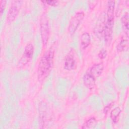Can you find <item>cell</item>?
Instances as JSON below:
<instances>
[{"mask_svg": "<svg viewBox=\"0 0 129 129\" xmlns=\"http://www.w3.org/2000/svg\"><path fill=\"white\" fill-rule=\"evenodd\" d=\"M41 2L43 3H45L47 5H48L51 6H56L57 5H58V1H53V0H51V1H42Z\"/></svg>", "mask_w": 129, "mask_h": 129, "instance_id": "cell-16", "label": "cell"}, {"mask_svg": "<svg viewBox=\"0 0 129 129\" xmlns=\"http://www.w3.org/2000/svg\"><path fill=\"white\" fill-rule=\"evenodd\" d=\"M76 62L75 58L74 51L72 49L66 56L63 63V68L67 71H71L75 69Z\"/></svg>", "mask_w": 129, "mask_h": 129, "instance_id": "cell-7", "label": "cell"}, {"mask_svg": "<svg viewBox=\"0 0 129 129\" xmlns=\"http://www.w3.org/2000/svg\"><path fill=\"white\" fill-rule=\"evenodd\" d=\"M113 105V102H111L109 104L107 105L104 108V113L106 114L108 112V111L110 110V109H111Z\"/></svg>", "mask_w": 129, "mask_h": 129, "instance_id": "cell-19", "label": "cell"}, {"mask_svg": "<svg viewBox=\"0 0 129 129\" xmlns=\"http://www.w3.org/2000/svg\"><path fill=\"white\" fill-rule=\"evenodd\" d=\"M84 85L89 89H92L96 84V79L93 77L88 72H87L83 77Z\"/></svg>", "mask_w": 129, "mask_h": 129, "instance_id": "cell-9", "label": "cell"}, {"mask_svg": "<svg viewBox=\"0 0 129 129\" xmlns=\"http://www.w3.org/2000/svg\"><path fill=\"white\" fill-rule=\"evenodd\" d=\"M91 42L90 35L89 33H83L80 37V47L82 49H86L90 44Z\"/></svg>", "mask_w": 129, "mask_h": 129, "instance_id": "cell-10", "label": "cell"}, {"mask_svg": "<svg viewBox=\"0 0 129 129\" xmlns=\"http://www.w3.org/2000/svg\"><path fill=\"white\" fill-rule=\"evenodd\" d=\"M129 18H128V13L126 12L123 15H122L121 19L122 28L125 32V34L126 36H128V25H129Z\"/></svg>", "mask_w": 129, "mask_h": 129, "instance_id": "cell-12", "label": "cell"}, {"mask_svg": "<svg viewBox=\"0 0 129 129\" xmlns=\"http://www.w3.org/2000/svg\"><path fill=\"white\" fill-rule=\"evenodd\" d=\"M121 110L119 107H115L111 111L110 116V118L113 122L116 123L118 119L119 116V115L121 113Z\"/></svg>", "mask_w": 129, "mask_h": 129, "instance_id": "cell-14", "label": "cell"}, {"mask_svg": "<svg viewBox=\"0 0 129 129\" xmlns=\"http://www.w3.org/2000/svg\"><path fill=\"white\" fill-rule=\"evenodd\" d=\"M115 1H109L107 3L106 22L103 31L104 40L107 44H109L112 39V28L114 18Z\"/></svg>", "mask_w": 129, "mask_h": 129, "instance_id": "cell-2", "label": "cell"}, {"mask_svg": "<svg viewBox=\"0 0 129 129\" xmlns=\"http://www.w3.org/2000/svg\"><path fill=\"white\" fill-rule=\"evenodd\" d=\"M105 17L104 18V16H102L100 17L95 28L96 33H102V32L103 33L105 24Z\"/></svg>", "mask_w": 129, "mask_h": 129, "instance_id": "cell-13", "label": "cell"}, {"mask_svg": "<svg viewBox=\"0 0 129 129\" xmlns=\"http://www.w3.org/2000/svg\"><path fill=\"white\" fill-rule=\"evenodd\" d=\"M97 121L95 117H92L86 121L82 126V128L89 129L93 128L96 124Z\"/></svg>", "mask_w": 129, "mask_h": 129, "instance_id": "cell-15", "label": "cell"}, {"mask_svg": "<svg viewBox=\"0 0 129 129\" xmlns=\"http://www.w3.org/2000/svg\"><path fill=\"white\" fill-rule=\"evenodd\" d=\"M107 55V51L105 49H101L98 53V57L100 59H104Z\"/></svg>", "mask_w": 129, "mask_h": 129, "instance_id": "cell-17", "label": "cell"}, {"mask_svg": "<svg viewBox=\"0 0 129 129\" xmlns=\"http://www.w3.org/2000/svg\"><path fill=\"white\" fill-rule=\"evenodd\" d=\"M54 58V50L50 48L46 51L38 63L37 76L39 81L45 80L49 75L53 65Z\"/></svg>", "mask_w": 129, "mask_h": 129, "instance_id": "cell-1", "label": "cell"}, {"mask_svg": "<svg viewBox=\"0 0 129 129\" xmlns=\"http://www.w3.org/2000/svg\"><path fill=\"white\" fill-rule=\"evenodd\" d=\"M34 53V46L31 43H28L25 47L24 53L20 59L19 65H25L32 58Z\"/></svg>", "mask_w": 129, "mask_h": 129, "instance_id": "cell-6", "label": "cell"}, {"mask_svg": "<svg viewBox=\"0 0 129 129\" xmlns=\"http://www.w3.org/2000/svg\"><path fill=\"white\" fill-rule=\"evenodd\" d=\"M128 37L122 38L116 46V49L118 52H122L128 49Z\"/></svg>", "mask_w": 129, "mask_h": 129, "instance_id": "cell-11", "label": "cell"}, {"mask_svg": "<svg viewBox=\"0 0 129 129\" xmlns=\"http://www.w3.org/2000/svg\"><path fill=\"white\" fill-rule=\"evenodd\" d=\"M85 14L83 11L76 12L70 20L68 31L71 35H73L78 29L80 23L84 19Z\"/></svg>", "mask_w": 129, "mask_h": 129, "instance_id": "cell-4", "label": "cell"}, {"mask_svg": "<svg viewBox=\"0 0 129 129\" xmlns=\"http://www.w3.org/2000/svg\"><path fill=\"white\" fill-rule=\"evenodd\" d=\"M104 69V66L102 63L94 64L88 71L95 79L100 76L102 73Z\"/></svg>", "mask_w": 129, "mask_h": 129, "instance_id": "cell-8", "label": "cell"}, {"mask_svg": "<svg viewBox=\"0 0 129 129\" xmlns=\"http://www.w3.org/2000/svg\"><path fill=\"white\" fill-rule=\"evenodd\" d=\"M6 1L2 0L1 1V6H0V12H1V15H2L3 13L5 8L6 6Z\"/></svg>", "mask_w": 129, "mask_h": 129, "instance_id": "cell-18", "label": "cell"}, {"mask_svg": "<svg viewBox=\"0 0 129 129\" xmlns=\"http://www.w3.org/2000/svg\"><path fill=\"white\" fill-rule=\"evenodd\" d=\"M23 2L22 1H13L9 9L7 20L9 22H13L17 17Z\"/></svg>", "mask_w": 129, "mask_h": 129, "instance_id": "cell-5", "label": "cell"}, {"mask_svg": "<svg viewBox=\"0 0 129 129\" xmlns=\"http://www.w3.org/2000/svg\"><path fill=\"white\" fill-rule=\"evenodd\" d=\"M40 30L42 44L45 46L49 37V27L48 18L45 14H43L40 19Z\"/></svg>", "mask_w": 129, "mask_h": 129, "instance_id": "cell-3", "label": "cell"}]
</instances>
